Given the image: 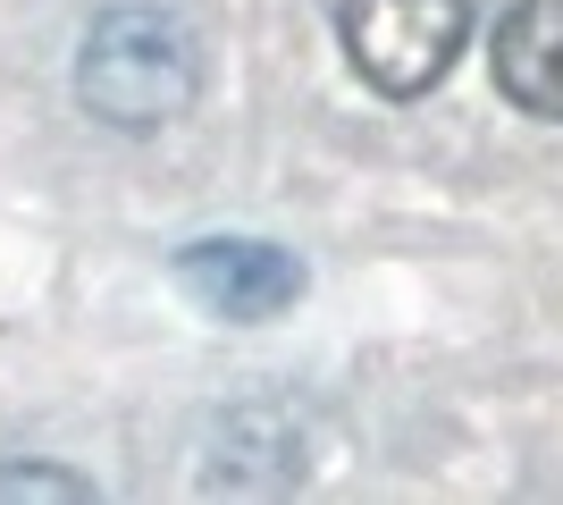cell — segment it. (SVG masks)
Masks as SVG:
<instances>
[{"mask_svg":"<svg viewBox=\"0 0 563 505\" xmlns=\"http://www.w3.org/2000/svg\"><path fill=\"white\" fill-rule=\"evenodd\" d=\"M202 94V43L177 9L118 0L85 25L76 43V110L101 119L110 135H161Z\"/></svg>","mask_w":563,"mask_h":505,"instance_id":"6da1fadb","label":"cell"},{"mask_svg":"<svg viewBox=\"0 0 563 505\" xmlns=\"http://www.w3.org/2000/svg\"><path fill=\"white\" fill-rule=\"evenodd\" d=\"M496 94L521 119H563V0H514L496 25Z\"/></svg>","mask_w":563,"mask_h":505,"instance_id":"277c9868","label":"cell"},{"mask_svg":"<svg viewBox=\"0 0 563 505\" xmlns=\"http://www.w3.org/2000/svg\"><path fill=\"white\" fill-rule=\"evenodd\" d=\"M336 43L353 76L387 101H421L446 85L471 43V0H336Z\"/></svg>","mask_w":563,"mask_h":505,"instance_id":"7a4b0ae2","label":"cell"},{"mask_svg":"<svg viewBox=\"0 0 563 505\" xmlns=\"http://www.w3.org/2000/svg\"><path fill=\"white\" fill-rule=\"evenodd\" d=\"M261 430L269 438H253V405L228 413V421H219V455H211L202 481L211 488H286V481H303V430H295L278 405H269Z\"/></svg>","mask_w":563,"mask_h":505,"instance_id":"5b68a950","label":"cell"},{"mask_svg":"<svg viewBox=\"0 0 563 505\" xmlns=\"http://www.w3.org/2000/svg\"><path fill=\"white\" fill-rule=\"evenodd\" d=\"M177 287L194 312L253 329V320H278L303 304V262L269 237H194L177 253Z\"/></svg>","mask_w":563,"mask_h":505,"instance_id":"3957f363","label":"cell"},{"mask_svg":"<svg viewBox=\"0 0 563 505\" xmlns=\"http://www.w3.org/2000/svg\"><path fill=\"white\" fill-rule=\"evenodd\" d=\"M18 497H59V505H93L101 488L85 472H59V463H0V505Z\"/></svg>","mask_w":563,"mask_h":505,"instance_id":"8992f818","label":"cell"}]
</instances>
